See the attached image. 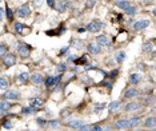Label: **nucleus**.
<instances>
[{
  "label": "nucleus",
  "instance_id": "4",
  "mask_svg": "<svg viewBox=\"0 0 156 131\" xmlns=\"http://www.w3.org/2000/svg\"><path fill=\"white\" fill-rule=\"evenodd\" d=\"M3 96H4V99H7V100H17L20 98V94L15 90H8L3 94Z\"/></svg>",
  "mask_w": 156,
  "mask_h": 131
},
{
  "label": "nucleus",
  "instance_id": "10",
  "mask_svg": "<svg viewBox=\"0 0 156 131\" xmlns=\"http://www.w3.org/2000/svg\"><path fill=\"white\" fill-rule=\"evenodd\" d=\"M44 80H46V79H44V76L41 75L40 72H33L31 75V82L33 84H41Z\"/></svg>",
  "mask_w": 156,
  "mask_h": 131
},
{
  "label": "nucleus",
  "instance_id": "25",
  "mask_svg": "<svg viewBox=\"0 0 156 131\" xmlns=\"http://www.w3.org/2000/svg\"><path fill=\"white\" fill-rule=\"evenodd\" d=\"M143 51H144V52H152V51H153L152 43H150V42H145V43L143 44Z\"/></svg>",
  "mask_w": 156,
  "mask_h": 131
},
{
  "label": "nucleus",
  "instance_id": "7",
  "mask_svg": "<svg viewBox=\"0 0 156 131\" xmlns=\"http://www.w3.org/2000/svg\"><path fill=\"white\" fill-rule=\"evenodd\" d=\"M115 127L119 128V130L130 128V119H124V118H121V119H118V120L115 122Z\"/></svg>",
  "mask_w": 156,
  "mask_h": 131
},
{
  "label": "nucleus",
  "instance_id": "28",
  "mask_svg": "<svg viewBox=\"0 0 156 131\" xmlns=\"http://www.w3.org/2000/svg\"><path fill=\"white\" fill-rule=\"evenodd\" d=\"M6 52H7V46L6 44H1V47H0V55H1V58L6 56Z\"/></svg>",
  "mask_w": 156,
  "mask_h": 131
},
{
  "label": "nucleus",
  "instance_id": "31",
  "mask_svg": "<svg viewBox=\"0 0 156 131\" xmlns=\"http://www.w3.org/2000/svg\"><path fill=\"white\" fill-rule=\"evenodd\" d=\"M15 28H16V31L19 32V34H21V31H23V28H24V24H21V23H16Z\"/></svg>",
  "mask_w": 156,
  "mask_h": 131
},
{
  "label": "nucleus",
  "instance_id": "26",
  "mask_svg": "<svg viewBox=\"0 0 156 131\" xmlns=\"http://www.w3.org/2000/svg\"><path fill=\"white\" fill-rule=\"evenodd\" d=\"M136 12H137V8H136L135 6H131L125 9V14H127L128 16H133V15H136Z\"/></svg>",
  "mask_w": 156,
  "mask_h": 131
},
{
  "label": "nucleus",
  "instance_id": "24",
  "mask_svg": "<svg viewBox=\"0 0 156 131\" xmlns=\"http://www.w3.org/2000/svg\"><path fill=\"white\" fill-rule=\"evenodd\" d=\"M7 87H8V80H7V78L3 76V78L0 79V90L4 92V91L7 90Z\"/></svg>",
  "mask_w": 156,
  "mask_h": 131
},
{
  "label": "nucleus",
  "instance_id": "43",
  "mask_svg": "<svg viewBox=\"0 0 156 131\" xmlns=\"http://www.w3.org/2000/svg\"><path fill=\"white\" fill-rule=\"evenodd\" d=\"M152 14H153V15H155V16H156V7H155V8H153V11H152Z\"/></svg>",
  "mask_w": 156,
  "mask_h": 131
},
{
  "label": "nucleus",
  "instance_id": "45",
  "mask_svg": "<svg viewBox=\"0 0 156 131\" xmlns=\"http://www.w3.org/2000/svg\"><path fill=\"white\" fill-rule=\"evenodd\" d=\"M135 131H144V130H140V128H137V130H135Z\"/></svg>",
  "mask_w": 156,
  "mask_h": 131
},
{
  "label": "nucleus",
  "instance_id": "16",
  "mask_svg": "<svg viewBox=\"0 0 156 131\" xmlns=\"http://www.w3.org/2000/svg\"><path fill=\"white\" fill-rule=\"evenodd\" d=\"M87 48H88V51H90L91 54H100V51H101L100 46H99L98 43H90L87 46Z\"/></svg>",
  "mask_w": 156,
  "mask_h": 131
},
{
  "label": "nucleus",
  "instance_id": "12",
  "mask_svg": "<svg viewBox=\"0 0 156 131\" xmlns=\"http://www.w3.org/2000/svg\"><path fill=\"white\" fill-rule=\"evenodd\" d=\"M17 51H19V54H20L23 58H27V56L29 55V47L26 46V44H19V46H17Z\"/></svg>",
  "mask_w": 156,
  "mask_h": 131
},
{
  "label": "nucleus",
  "instance_id": "19",
  "mask_svg": "<svg viewBox=\"0 0 156 131\" xmlns=\"http://www.w3.org/2000/svg\"><path fill=\"white\" fill-rule=\"evenodd\" d=\"M115 6L118 7V8L127 9L128 7H131V3L130 1H125V0H118V1H115Z\"/></svg>",
  "mask_w": 156,
  "mask_h": 131
},
{
  "label": "nucleus",
  "instance_id": "22",
  "mask_svg": "<svg viewBox=\"0 0 156 131\" xmlns=\"http://www.w3.org/2000/svg\"><path fill=\"white\" fill-rule=\"evenodd\" d=\"M140 122H142V119H140L139 117L131 118L130 119V128H136L139 125H140Z\"/></svg>",
  "mask_w": 156,
  "mask_h": 131
},
{
  "label": "nucleus",
  "instance_id": "13",
  "mask_svg": "<svg viewBox=\"0 0 156 131\" xmlns=\"http://www.w3.org/2000/svg\"><path fill=\"white\" fill-rule=\"evenodd\" d=\"M67 126H68L69 128H76V130H79L81 126H84V123H83V120L75 119V120H69V122H67Z\"/></svg>",
  "mask_w": 156,
  "mask_h": 131
},
{
  "label": "nucleus",
  "instance_id": "35",
  "mask_svg": "<svg viewBox=\"0 0 156 131\" xmlns=\"http://www.w3.org/2000/svg\"><path fill=\"white\" fill-rule=\"evenodd\" d=\"M103 126H100V125H95L92 127V131H103Z\"/></svg>",
  "mask_w": 156,
  "mask_h": 131
},
{
  "label": "nucleus",
  "instance_id": "1",
  "mask_svg": "<svg viewBox=\"0 0 156 131\" xmlns=\"http://www.w3.org/2000/svg\"><path fill=\"white\" fill-rule=\"evenodd\" d=\"M150 24H151V21L148 20V19L137 20V21H135V23H133V29H135V31H142V29L147 28Z\"/></svg>",
  "mask_w": 156,
  "mask_h": 131
},
{
  "label": "nucleus",
  "instance_id": "14",
  "mask_svg": "<svg viewBox=\"0 0 156 131\" xmlns=\"http://www.w3.org/2000/svg\"><path fill=\"white\" fill-rule=\"evenodd\" d=\"M11 107H12V105L8 100H1V103H0V112H1V115H4L7 111H9Z\"/></svg>",
  "mask_w": 156,
  "mask_h": 131
},
{
  "label": "nucleus",
  "instance_id": "46",
  "mask_svg": "<svg viewBox=\"0 0 156 131\" xmlns=\"http://www.w3.org/2000/svg\"><path fill=\"white\" fill-rule=\"evenodd\" d=\"M153 56H155V58H156V54H153Z\"/></svg>",
  "mask_w": 156,
  "mask_h": 131
},
{
  "label": "nucleus",
  "instance_id": "23",
  "mask_svg": "<svg viewBox=\"0 0 156 131\" xmlns=\"http://www.w3.org/2000/svg\"><path fill=\"white\" fill-rule=\"evenodd\" d=\"M17 79H19V82H20V83H26L28 79H31V76H29L28 72H23V74H20V75L17 76Z\"/></svg>",
  "mask_w": 156,
  "mask_h": 131
},
{
  "label": "nucleus",
  "instance_id": "29",
  "mask_svg": "<svg viewBox=\"0 0 156 131\" xmlns=\"http://www.w3.org/2000/svg\"><path fill=\"white\" fill-rule=\"evenodd\" d=\"M48 126L51 128H58L59 127V122H58V120H51V122H48Z\"/></svg>",
  "mask_w": 156,
  "mask_h": 131
},
{
  "label": "nucleus",
  "instance_id": "2",
  "mask_svg": "<svg viewBox=\"0 0 156 131\" xmlns=\"http://www.w3.org/2000/svg\"><path fill=\"white\" fill-rule=\"evenodd\" d=\"M29 106H31L33 110H40L44 106V100L41 98H31L29 99Z\"/></svg>",
  "mask_w": 156,
  "mask_h": 131
},
{
  "label": "nucleus",
  "instance_id": "41",
  "mask_svg": "<svg viewBox=\"0 0 156 131\" xmlns=\"http://www.w3.org/2000/svg\"><path fill=\"white\" fill-rule=\"evenodd\" d=\"M0 14H1V19H3V18H4V8L0 9Z\"/></svg>",
  "mask_w": 156,
  "mask_h": 131
},
{
  "label": "nucleus",
  "instance_id": "44",
  "mask_svg": "<svg viewBox=\"0 0 156 131\" xmlns=\"http://www.w3.org/2000/svg\"><path fill=\"white\" fill-rule=\"evenodd\" d=\"M148 131H156V128H151V130H148Z\"/></svg>",
  "mask_w": 156,
  "mask_h": 131
},
{
  "label": "nucleus",
  "instance_id": "3",
  "mask_svg": "<svg viewBox=\"0 0 156 131\" xmlns=\"http://www.w3.org/2000/svg\"><path fill=\"white\" fill-rule=\"evenodd\" d=\"M3 63L6 67H11V66H15L16 64V56L14 54H7L3 58Z\"/></svg>",
  "mask_w": 156,
  "mask_h": 131
},
{
  "label": "nucleus",
  "instance_id": "38",
  "mask_svg": "<svg viewBox=\"0 0 156 131\" xmlns=\"http://www.w3.org/2000/svg\"><path fill=\"white\" fill-rule=\"evenodd\" d=\"M69 114H71V111H69V110H64V112L61 111V117H68Z\"/></svg>",
  "mask_w": 156,
  "mask_h": 131
},
{
  "label": "nucleus",
  "instance_id": "36",
  "mask_svg": "<svg viewBox=\"0 0 156 131\" xmlns=\"http://www.w3.org/2000/svg\"><path fill=\"white\" fill-rule=\"evenodd\" d=\"M67 68V64L66 63H60V64H58V70L59 71H64Z\"/></svg>",
  "mask_w": 156,
  "mask_h": 131
},
{
  "label": "nucleus",
  "instance_id": "21",
  "mask_svg": "<svg viewBox=\"0 0 156 131\" xmlns=\"http://www.w3.org/2000/svg\"><path fill=\"white\" fill-rule=\"evenodd\" d=\"M125 59V52L124 51H118V52L115 54V60L118 62V63H123Z\"/></svg>",
  "mask_w": 156,
  "mask_h": 131
},
{
  "label": "nucleus",
  "instance_id": "39",
  "mask_svg": "<svg viewBox=\"0 0 156 131\" xmlns=\"http://www.w3.org/2000/svg\"><path fill=\"white\" fill-rule=\"evenodd\" d=\"M87 4H88V7H93V6H95V1H88V3H87Z\"/></svg>",
  "mask_w": 156,
  "mask_h": 131
},
{
  "label": "nucleus",
  "instance_id": "20",
  "mask_svg": "<svg viewBox=\"0 0 156 131\" xmlns=\"http://www.w3.org/2000/svg\"><path fill=\"white\" fill-rule=\"evenodd\" d=\"M59 79H60V76H55V78H48L46 80V86L47 87H53V86L59 82Z\"/></svg>",
  "mask_w": 156,
  "mask_h": 131
},
{
  "label": "nucleus",
  "instance_id": "6",
  "mask_svg": "<svg viewBox=\"0 0 156 131\" xmlns=\"http://www.w3.org/2000/svg\"><path fill=\"white\" fill-rule=\"evenodd\" d=\"M140 108H142V105H140V103H137V102H130V103H127V105H125L124 110L127 111V112H133V111H139Z\"/></svg>",
  "mask_w": 156,
  "mask_h": 131
},
{
  "label": "nucleus",
  "instance_id": "30",
  "mask_svg": "<svg viewBox=\"0 0 156 131\" xmlns=\"http://www.w3.org/2000/svg\"><path fill=\"white\" fill-rule=\"evenodd\" d=\"M78 131H92V127H91L90 125H84V126H81Z\"/></svg>",
  "mask_w": 156,
  "mask_h": 131
},
{
  "label": "nucleus",
  "instance_id": "18",
  "mask_svg": "<svg viewBox=\"0 0 156 131\" xmlns=\"http://www.w3.org/2000/svg\"><path fill=\"white\" fill-rule=\"evenodd\" d=\"M120 105H121V100H113V102H111L110 106H108L110 112H116L119 110V107H120Z\"/></svg>",
  "mask_w": 156,
  "mask_h": 131
},
{
  "label": "nucleus",
  "instance_id": "5",
  "mask_svg": "<svg viewBox=\"0 0 156 131\" xmlns=\"http://www.w3.org/2000/svg\"><path fill=\"white\" fill-rule=\"evenodd\" d=\"M103 27V23H100V21L95 20V21H91L88 26H87V29L90 32H92V34H95V32H99L100 31V28Z\"/></svg>",
  "mask_w": 156,
  "mask_h": 131
},
{
  "label": "nucleus",
  "instance_id": "37",
  "mask_svg": "<svg viewBox=\"0 0 156 131\" xmlns=\"http://www.w3.org/2000/svg\"><path fill=\"white\" fill-rule=\"evenodd\" d=\"M12 16H14V15H12L11 8H9V7H7V18H8L9 20H11V19H12Z\"/></svg>",
  "mask_w": 156,
  "mask_h": 131
},
{
  "label": "nucleus",
  "instance_id": "42",
  "mask_svg": "<svg viewBox=\"0 0 156 131\" xmlns=\"http://www.w3.org/2000/svg\"><path fill=\"white\" fill-rule=\"evenodd\" d=\"M152 111L156 114V106H153V107H152Z\"/></svg>",
  "mask_w": 156,
  "mask_h": 131
},
{
  "label": "nucleus",
  "instance_id": "11",
  "mask_svg": "<svg viewBox=\"0 0 156 131\" xmlns=\"http://www.w3.org/2000/svg\"><path fill=\"white\" fill-rule=\"evenodd\" d=\"M143 125H144V127L148 128V130H151V128H155L156 127V117H148V118H145V120L143 122Z\"/></svg>",
  "mask_w": 156,
  "mask_h": 131
},
{
  "label": "nucleus",
  "instance_id": "33",
  "mask_svg": "<svg viewBox=\"0 0 156 131\" xmlns=\"http://www.w3.org/2000/svg\"><path fill=\"white\" fill-rule=\"evenodd\" d=\"M33 112V108L29 106V107H24L23 108V114H32Z\"/></svg>",
  "mask_w": 156,
  "mask_h": 131
},
{
  "label": "nucleus",
  "instance_id": "9",
  "mask_svg": "<svg viewBox=\"0 0 156 131\" xmlns=\"http://www.w3.org/2000/svg\"><path fill=\"white\" fill-rule=\"evenodd\" d=\"M29 15H31V9H29V7L27 6H21L20 8L17 9V16H20V18H28Z\"/></svg>",
  "mask_w": 156,
  "mask_h": 131
},
{
  "label": "nucleus",
  "instance_id": "8",
  "mask_svg": "<svg viewBox=\"0 0 156 131\" xmlns=\"http://www.w3.org/2000/svg\"><path fill=\"white\" fill-rule=\"evenodd\" d=\"M96 43H98L100 47H108L111 44V39L105 35H100V36H98V39H96Z\"/></svg>",
  "mask_w": 156,
  "mask_h": 131
},
{
  "label": "nucleus",
  "instance_id": "32",
  "mask_svg": "<svg viewBox=\"0 0 156 131\" xmlns=\"http://www.w3.org/2000/svg\"><path fill=\"white\" fill-rule=\"evenodd\" d=\"M3 127H4V128H7V130H9V128L14 127V125L11 123V120H7V122H4V123H3Z\"/></svg>",
  "mask_w": 156,
  "mask_h": 131
},
{
  "label": "nucleus",
  "instance_id": "40",
  "mask_svg": "<svg viewBox=\"0 0 156 131\" xmlns=\"http://www.w3.org/2000/svg\"><path fill=\"white\" fill-rule=\"evenodd\" d=\"M103 131H111V127L110 126H105V127L103 128Z\"/></svg>",
  "mask_w": 156,
  "mask_h": 131
},
{
  "label": "nucleus",
  "instance_id": "15",
  "mask_svg": "<svg viewBox=\"0 0 156 131\" xmlns=\"http://www.w3.org/2000/svg\"><path fill=\"white\" fill-rule=\"evenodd\" d=\"M137 95H139V90H137V88H128V90L124 92V96H125V98H128V99L136 98Z\"/></svg>",
  "mask_w": 156,
  "mask_h": 131
},
{
  "label": "nucleus",
  "instance_id": "17",
  "mask_svg": "<svg viewBox=\"0 0 156 131\" xmlns=\"http://www.w3.org/2000/svg\"><path fill=\"white\" fill-rule=\"evenodd\" d=\"M140 82H142V75H140V74L135 72V74H132V75L130 76V83L131 84L136 86V84H139Z\"/></svg>",
  "mask_w": 156,
  "mask_h": 131
},
{
  "label": "nucleus",
  "instance_id": "34",
  "mask_svg": "<svg viewBox=\"0 0 156 131\" xmlns=\"http://www.w3.org/2000/svg\"><path fill=\"white\" fill-rule=\"evenodd\" d=\"M36 122H38V125L41 126V127H43V126H46V119H43V118H38V119H36Z\"/></svg>",
  "mask_w": 156,
  "mask_h": 131
},
{
  "label": "nucleus",
  "instance_id": "27",
  "mask_svg": "<svg viewBox=\"0 0 156 131\" xmlns=\"http://www.w3.org/2000/svg\"><path fill=\"white\" fill-rule=\"evenodd\" d=\"M66 7H67V3H63V1H59V3H56L55 8L58 9L59 12H63V11H66Z\"/></svg>",
  "mask_w": 156,
  "mask_h": 131
}]
</instances>
